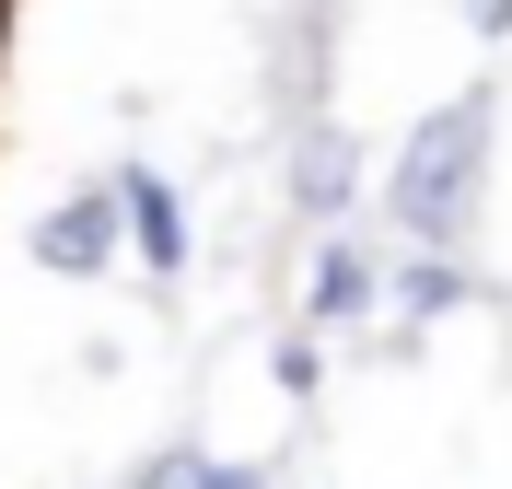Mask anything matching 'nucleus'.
Returning a JSON list of instances; mask_svg holds the SVG:
<instances>
[{"instance_id":"7","label":"nucleus","mask_w":512,"mask_h":489,"mask_svg":"<svg viewBox=\"0 0 512 489\" xmlns=\"http://www.w3.org/2000/svg\"><path fill=\"white\" fill-rule=\"evenodd\" d=\"M128 489H280V478H268V466L210 455V443H152V455L128 466Z\"/></svg>"},{"instance_id":"8","label":"nucleus","mask_w":512,"mask_h":489,"mask_svg":"<svg viewBox=\"0 0 512 489\" xmlns=\"http://www.w3.org/2000/svg\"><path fill=\"white\" fill-rule=\"evenodd\" d=\"M268 373H280V396H326V338L315 326H280L268 338Z\"/></svg>"},{"instance_id":"2","label":"nucleus","mask_w":512,"mask_h":489,"mask_svg":"<svg viewBox=\"0 0 512 489\" xmlns=\"http://www.w3.org/2000/svg\"><path fill=\"white\" fill-rule=\"evenodd\" d=\"M24 257H35V268H59V280H105V268L128 257L117 187H70V198H47V210L24 222Z\"/></svg>"},{"instance_id":"1","label":"nucleus","mask_w":512,"mask_h":489,"mask_svg":"<svg viewBox=\"0 0 512 489\" xmlns=\"http://www.w3.org/2000/svg\"><path fill=\"white\" fill-rule=\"evenodd\" d=\"M489 152H501V94H489V82H466V94L431 105V117L396 140V163H384V222H396V245L466 257L478 198H489Z\"/></svg>"},{"instance_id":"9","label":"nucleus","mask_w":512,"mask_h":489,"mask_svg":"<svg viewBox=\"0 0 512 489\" xmlns=\"http://www.w3.org/2000/svg\"><path fill=\"white\" fill-rule=\"evenodd\" d=\"M466 35L478 47H512V0H466Z\"/></svg>"},{"instance_id":"5","label":"nucleus","mask_w":512,"mask_h":489,"mask_svg":"<svg viewBox=\"0 0 512 489\" xmlns=\"http://www.w3.org/2000/svg\"><path fill=\"white\" fill-rule=\"evenodd\" d=\"M373 303H384V257L361 245L350 222H326V233H315V268H303V326L338 338V326H361Z\"/></svg>"},{"instance_id":"4","label":"nucleus","mask_w":512,"mask_h":489,"mask_svg":"<svg viewBox=\"0 0 512 489\" xmlns=\"http://www.w3.org/2000/svg\"><path fill=\"white\" fill-rule=\"evenodd\" d=\"M280 187H291V210H303V222H350L361 210V140L338 129V117H303V129H291V163H280Z\"/></svg>"},{"instance_id":"6","label":"nucleus","mask_w":512,"mask_h":489,"mask_svg":"<svg viewBox=\"0 0 512 489\" xmlns=\"http://www.w3.org/2000/svg\"><path fill=\"white\" fill-rule=\"evenodd\" d=\"M384 303H396L408 326H443V315H466V303H478V268L443 257V245H408V257L384 268Z\"/></svg>"},{"instance_id":"3","label":"nucleus","mask_w":512,"mask_h":489,"mask_svg":"<svg viewBox=\"0 0 512 489\" xmlns=\"http://www.w3.org/2000/svg\"><path fill=\"white\" fill-rule=\"evenodd\" d=\"M105 187H117L128 257L152 268V280H187V257H198V222H187V198H175V175H163V163H140V152H128L117 175H105Z\"/></svg>"}]
</instances>
